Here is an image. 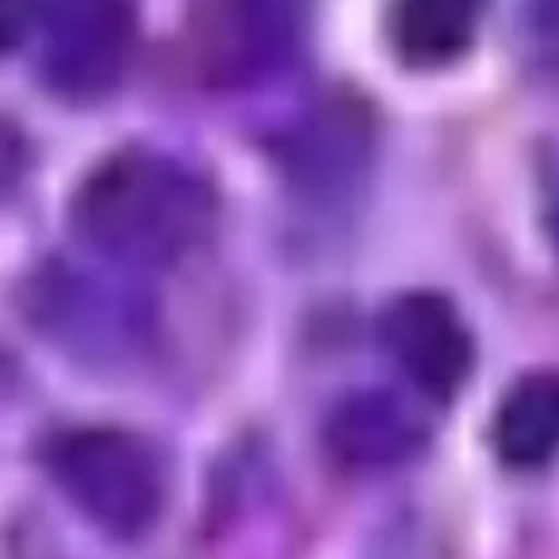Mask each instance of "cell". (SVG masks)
<instances>
[{"mask_svg":"<svg viewBox=\"0 0 559 559\" xmlns=\"http://www.w3.org/2000/svg\"><path fill=\"white\" fill-rule=\"evenodd\" d=\"M215 195L180 162L123 150L100 162L73 200L78 234L119 264H173L211 230Z\"/></svg>","mask_w":559,"mask_h":559,"instance_id":"cell-1","label":"cell"},{"mask_svg":"<svg viewBox=\"0 0 559 559\" xmlns=\"http://www.w3.org/2000/svg\"><path fill=\"white\" fill-rule=\"evenodd\" d=\"M50 475L62 495L111 536H142L165 502L154 449L116 426L62 433L50 449Z\"/></svg>","mask_w":559,"mask_h":559,"instance_id":"cell-2","label":"cell"},{"mask_svg":"<svg viewBox=\"0 0 559 559\" xmlns=\"http://www.w3.org/2000/svg\"><path fill=\"white\" fill-rule=\"evenodd\" d=\"M43 81L66 100H100L123 81L134 20L127 0H47L39 20Z\"/></svg>","mask_w":559,"mask_h":559,"instance_id":"cell-3","label":"cell"},{"mask_svg":"<svg viewBox=\"0 0 559 559\" xmlns=\"http://www.w3.org/2000/svg\"><path fill=\"white\" fill-rule=\"evenodd\" d=\"M383 345L418 391L449 399L472 372V337L449 299L414 292L383 314Z\"/></svg>","mask_w":559,"mask_h":559,"instance_id":"cell-4","label":"cell"},{"mask_svg":"<svg viewBox=\"0 0 559 559\" xmlns=\"http://www.w3.org/2000/svg\"><path fill=\"white\" fill-rule=\"evenodd\" d=\"M292 16L280 0H203L195 58L215 85H246L288 55Z\"/></svg>","mask_w":559,"mask_h":559,"instance_id":"cell-5","label":"cell"},{"mask_svg":"<svg viewBox=\"0 0 559 559\" xmlns=\"http://www.w3.org/2000/svg\"><path fill=\"white\" fill-rule=\"evenodd\" d=\"M326 444L337 464L353 472H383L421 449V426L388 391H360L334 411L326 426Z\"/></svg>","mask_w":559,"mask_h":559,"instance_id":"cell-6","label":"cell"},{"mask_svg":"<svg viewBox=\"0 0 559 559\" xmlns=\"http://www.w3.org/2000/svg\"><path fill=\"white\" fill-rule=\"evenodd\" d=\"M495 449L502 464L533 472L559 456V372L518 380L495 414Z\"/></svg>","mask_w":559,"mask_h":559,"instance_id":"cell-7","label":"cell"},{"mask_svg":"<svg viewBox=\"0 0 559 559\" xmlns=\"http://www.w3.org/2000/svg\"><path fill=\"white\" fill-rule=\"evenodd\" d=\"M487 0H391V43L411 66H444L479 35Z\"/></svg>","mask_w":559,"mask_h":559,"instance_id":"cell-8","label":"cell"},{"mask_svg":"<svg viewBox=\"0 0 559 559\" xmlns=\"http://www.w3.org/2000/svg\"><path fill=\"white\" fill-rule=\"evenodd\" d=\"M43 12L47 0H0V58L12 55L32 32H39Z\"/></svg>","mask_w":559,"mask_h":559,"instance_id":"cell-9","label":"cell"},{"mask_svg":"<svg viewBox=\"0 0 559 559\" xmlns=\"http://www.w3.org/2000/svg\"><path fill=\"white\" fill-rule=\"evenodd\" d=\"M528 35L544 62L559 73V0H528Z\"/></svg>","mask_w":559,"mask_h":559,"instance_id":"cell-10","label":"cell"},{"mask_svg":"<svg viewBox=\"0 0 559 559\" xmlns=\"http://www.w3.org/2000/svg\"><path fill=\"white\" fill-rule=\"evenodd\" d=\"M551 238H556V249H559V195H556V207H551Z\"/></svg>","mask_w":559,"mask_h":559,"instance_id":"cell-11","label":"cell"}]
</instances>
